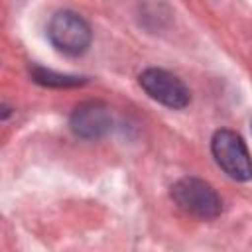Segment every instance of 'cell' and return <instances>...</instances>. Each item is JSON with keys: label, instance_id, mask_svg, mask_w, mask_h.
Segmentation results:
<instances>
[{"label": "cell", "instance_id": "6da1fadb", "mask_svg": "<svg viewBox=\"0 0 252 252\" xmlns=\"http://www.w3.org/2000/svg\"><path fill=\"white\" fill-rule=\"evenodd\" d=\"M171 197L185 213L195 215L199 219H215L222 209L217 191L209 183L195 177H185L177 181L171 187Z\"/></svg>", "mask_w": 252, "mask_h": 252}, {"label": "cell", "instance_id": "8992f818", "mask_svg": "<svg viewBox=\"0 0 252 252\" xmlns=\"http://www.w3.org/2000/svg\"><path fill=\"white\" fill-rule=\"evenodd\" d=\"M33 79L41 85H49V87H71V85H79L83 83L79 77H69V75H59L47 69H33Z\"/></svg>", "mask_w": 252, "mask_h": 252}, {"label": "cell", "instance_id": "7a4b0ae2", "mask_svg": "<svg viewBox=\"0 0 252 252\" xmlns=\"http://www.w3.org/2000/svg\"><path fill=\"white\" fill-rule=\"evenodd\" d=\"M213 156L217 163L236 181H246L252 177V159L242 142V138L230 130H219L211 142Z\"/></svg>", "mask_w": 252, "mask_h": 252}, {"label": "cell", "instance_id": "277c9868", "mask_svg": "<svg viewBox=\"0 0 252 252\" xmlns=\"http://www.w3.org/2000/svg\"><path fill=\"white\" fill-rule=\"evenodd\" d=\"M140 85L154 100L169 108H185L189 104V89L181 79L163 69H146L140 75Z\"/></svg>", "mask_w": 252, "mask_h": 252}, {"label": "cell", "instance_id": "3957f363", "mask_svg": "<svg viewBox=\"0 0 252 252\" xmlns=\"http://www.w3.org/2000/svg\"><path fill=\"white\" fill-rule=\"evenodd\" d=\"M47 35L51 43L67 55H79L91 45V28L75 12H57L49 22Z\"/></svg>", "mask_w": 252, "mask_h": 252}, {"label": "cell", "instance_id": "5b68a950", "mask_svg": "<svg viewBox=\"0 0 252 252\" xmlns=\"http://www.w3.org/2000/svg\"><path fill=\"white\" fill-rule=\"evenodd\" d=\"M110 128V114L98 102L81 104L71 116V130L81 138H98Z\"/></svg>", "mask_w": 252, "mask_h": 252}]
</instances>
